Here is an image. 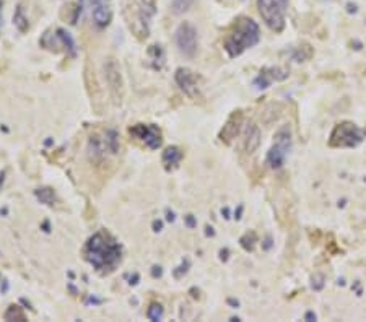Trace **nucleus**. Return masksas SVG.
<instances>
[{
	"instance_id": "f257e3e1",
	"label": "nucleus",
	"mask_w": 366,
	"mask_h": 322,
	"mask_svg": "<svg viewBox=\"0 0 366 322\" xmlns=\"http://www.w3.org/2000/svg\"><path fill=\"white\" fill-rule=\"evenodd\" d=\"M86 259L98 270H111L121 259V249L114 241L104 235L98 233L86 244Z\"/></svg>"
},
{
	"instance_id": "f03ea898",
	"label": "nucleus",
	"mask_w": 366,
	"mask_h": 322,
	"mask_svg": "<svg viewBox=\"0 0 366 322\" xmlns=\"http://www.w3.org/2000/svg\"><path fill=\"white\" fill-rule=\"evenodd\" d=\"M259 41V26L251 18H241L235 31L226 39V51L231 57L239 56L247 48H253Z\"/></svg>"
},
{
	"instance_id": "7ed1b4c3",
	"label": "nucleus",
	"mask_w": 366,
	"mask_h": 322,
	"mask_svg": "<svg viewBox=\"0 0 366 322\" xmlns=\"http://www.w3.org/2000/svg\"><path fill=\"white\" fill-rule=\"evenodd\" d=\"M259 13L264 18L265 25L273 31H282L285 26L288 0H257Z\"/></svg>"
},
{
	"instance_id": "20e7f679",
	"label": "nucleus",
	"mask_w": 366,
	"mask_h": 322,
	"mask_svg": "<svg viewBox=\"0 0 366 322\" xmlns=\"http://www.w3.org/2000/svg\"><path fill=\"white\" fill-rule=\"evenodd\" d=\"M176 42L179 51L187 57L195 56L197 52V31L191 23H182L176 31Z\"/></svg>"
},
{
	"instance_id": "39448f33",
	"label": "nucleus",
	"mask_w": 366,
	"mask_h": 322,
	"mask_svg": "<svg viewBox=\"0 0 366 322\" xmlns=\"http://www.w3.org/2000/svg\"><path fill=\"white\" fill-rule=\"evenodd\" d=\"M275 145L272 147L270 153H269V163L272 168H280L283 165L285 158H287V153L290 150V130L282 129L275 137Z\"/></svg>"
},
{
	"instance_id": "423d86ee",
	"label": "nucleus",
	"mask_w": 366,
	"mask_h": 322,
	"mask_svg": "<svg viewBox=\"0 0 366 322\" xmlns=\"http://www.w3.org/2000/svg\"><path fill=\"white\" fill-rule=\"evenodd\" d=\"M361 142L360 130L353 124H342L337 125V129L332 133V143L334 147H353Z\"/></svg>"
},
{
	"instance_id": "0eeeda50",
	"label": "nucleus",
	"mask_w": 366,
	"mask_h": 322,
	"mask_svg": "<svg viewBox=\"0 0 366 322\" xmlns=\"http://www.w3.org/2000/svg\"><path fill=\"white\" fill-rule=\"evenodd\" d=\"M41 44L44 48H48L51 51H72L75 54V44L72 41V38L68 36V33L65 31H56V33H48L44 38L41 39Z\"/></svg>"
},
{
	"instance_id": "6e6552de",
	"label": "nucleus",
	"mask_w": 366,
	"mask_h": 322,
	"mask_svg": "<svg viewBox=\"0 0 366 322\" xmlns=\"http://www.w3.org/2000/svg\"><path fill=\"white\" fill-rule=\"evenodd\" d=\"M130 132L137 133L139 139L144 140L150 148H156L162 145V135H159V130L153 125H137L135 129H132Z\"/></svg>"
},
{
	"instance_id": "1a4fd4ad",
	"label": "nucleus",
	"mask_w": 366,
	"mask_h": 322,
	"mask_svg": "<svg viewBox=\"0 0 366 322\" xmlns=\"http://www.w3.org/2000/svg\"><path fill=\"white\" fill-rule=\"evenodd\" d=\"M83 4L92 7V16L98 26H106L111 21V12L108 7H104L100 0H83Z\"/></svg>"
},
{
	"instance_id": "9d476101",
	"label": "nucleus",
	"mask_w": 366,
	"mask_h": 322,
	"mask_svg": "<svg viewBox=\"0 0 366 322\" xmlns=\"http://www.w3.org/2000/svg\"><path fill=\"white\" fill-rule=\"evenodd\" d=\"M176 80H177V83L181 85V88L184 89V91L187 95H192V91H195L197 89V80H195V75L192 74V72L189 70H177V75H176Z\"/></svg>"
},
{
	"instance_id": "9b49d317",
	"label": "nucleus",
	"mask_w": 366,
	"mask_h": 322,
	"mask_svg": "<svg viewBox=\"0 0 366 322\" xmlns=\"http://www.w3.org/2000/svg\"><path fill=\"white\" fill-rule=\"evenodd\" d=\"M259 137H261V132H259L257 127H251L247 130V139H246V150L247 153H253V151L259 147Z\"/></svg>"
},
{
	"instance_id": "f8f14e48",
	"label": "nucleus",
	"mask_w": 366,
	"mask_h": 322,
	"mask_svg": "<svg viewBox=\"0 0 366 322\" xmlns=\"http://www.w3.org/2000/svg\"><path fill=\"white\" fill-rule=\"evenodd\" d=\"M181 151L177 150V148H168L165 151V155H163V159H165V163L166 165H176L177 161L181 159Z\"/></svg>"
},
{
	"instance_id": "ddd939ff",
	"label": "nucleus",
	"mask_w": 366,
	"mask_h": 322,
	"mask_svg": "<svg viewBox=\"0 0 366 322\" xmlns=\"http://www.w3.org/2000/svg\"><path fill=\"white\" fill-rule=\"evenodd\" d=\"M192 4H194V0H173L171 8H173L174 13H182V12L189 10Z\"/></svg>"
},
{
	"instance_id": "4468645a",
	"label": "nucleus",
	"mask_w": 366,
	"mask_h": 322,
	"mask_svg": "<svg viewBox=\"0 0 366 322\" xmlns=\"http://www.w3.org/2000/svg\"><path fill=\"white\" fill-rule=\"evenodd\" d=\"M148 317L151 320H162L163 317V308L159 306V304H151L150 309H148Z\"/></svg>"
},
{
	"instance_id": "2eb2a0df",
	"label": "nucleus",
	"mask_w": 366,
	"mask_h": 322,
	"mask_svg": "<svg viewBox=\"0 0 366 322\" xmlns=\"http://www.w3.org/2000/svg\"><path fill=\"white\" fill-rule=\"evenodd\" d=\"M38 195H39V199L42 200V202H46V203H52V200H54V194H52L49 189H42L41 192H38Z\"/></svg>"
}]
</instances>
